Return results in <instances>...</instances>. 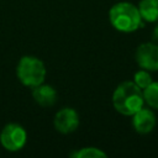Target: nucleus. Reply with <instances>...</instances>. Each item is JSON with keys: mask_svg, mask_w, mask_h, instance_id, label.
<instances>
[{"mask_svg": "<svg viewBox=\"0 0 158 158\" xmlns=\"http://www.w3.org/2000/svg\"><path fill=\"white\" fill-rule=\"evenodd\" d=\"M112 105L121 115L132 116L144 105L143 91L133 81H122L112 94Z\"/></svg>", "mask_w": 158, "mask_h": 158, "instance_id": "f257e3e1", "label": "nucleus"}, {"mask_svg": "<svg viewBox=\"0 0 158 158\" xmlns=\"http://www.w3.org/2000/svg\"><path fill=\"white\" fill-rule=\"evenodd\" d=\"M109 20L111 26L122 33H131L144 26L138 7L127 1L112 5L109 10Z\"/></svg>", "mask_w": 158, "mask_h": 158, "instance_id": "f03ea898", "label": "nucleus"}, {"mask_svg": "<svg viewBox=\"0 0 158 158\" xmlns=\"http://www.w3.org/2000/svg\"><path fill=\"white\" fill-rule=\"evenodd\" d=\"M44 63L33 56H23L16 67V75L21 84L28 88H33L46 79Z\"/></svg>", "mask_w": 158, "mask_h": 158, "instance_id": "7ed1b4c3", "label": "nucleus"}, {"mask_svg": "<svg viewBox=\"0 0 158 158\" xmlns=\"http://www.w3.org/2000/svg\"><path fill=\"white\" fill-rule=\"evenodd\" d=\"M27 141L26 130L19 123H7L2 127L0 133L1 146L10 152H17L22 149Z\"/></svg>", "mask_w": 158, "mask_h": 158, "instance_id": "20e7f679", "label": "nucleus"}, {"mask_svg": "<svg viewBox=\"0 0 158 158\" xmlns=\"http://www.w3.org/2000/svg\"><path fill=\"white\" fill-rule=\"evenodd\" d=\"M135 59L141 69L148 72L158 70V44L154 42L139 44L135 52Z\"/></svg>", "mask_w": 158, "mask_h": 158, "instance_id": "39448f33", "label": "nucleus"}, {"mask_svg": "<svg viewBox=\"0 0 158 158\" xmlns=\"http://www.w3.org/2000/svg\"><path fill=\"white\" fill-rule=\"evenodd\" d=\"M53 125L59 133H72L79 126V115L72 107H63L54 115Z\"/></svg>", "mask_w": 158, "mask_h": 158, "instance_id": "423d86ee", "label": "nucleus"}, {"mask_svg": "<svg viewBox=\"0 0 158 158\" xmlns=\"http://www.w3.org/2000/svg\"><path fill=\"white\" fill-rule=\"evenodd\" d=\"M156 122H157V120H156L154 112L146 107H141L138 111H136L132 115L133 130L141 135L152 132L153 128L156 127Z\"/></svg>", "mask_w": 158, "mask_h": 158, "instance_id": "0eeeda50", "label": "nucleus"}, {"mask_svg": "<svg viewBox=\"0 0 158 158\" xmlns=\"http://www.w3.org/2000/svg\"><path fill=\"white\" fill-rule=\"evenodd\" d=\"M31 89H32L31 90L32 98L40 106L49 107V106H53L56 104L58 94H57V90L52 85L41 83V84H38Z\"/></svg>", "mask_w": 158, "mask_h": 158, "instance_id": "6e6552de", "label": "nucleus"}, {"mask_svg": "<svg viewBox=\"0 0 158 158\" xmlns=\"http://www.w3.org/2000/svg\"><path fill=\"white\" fill-rule=\"evenodd\" d=\"M137 7L143 21L158 22V0H141Z\"/></svg>", "mask_w": 158, "mask_h": 158, "instance_id": "1a4fd4ad", "label": "nucleus"}, {"mask_svg": "<svg viewBox=\"0 0 158 158\" xmlns=\"http://www.w3.org/2000/svg\"><path fill=\"white\" fill-rule=\"evenodd\" d=\"M142 91H143L144 102L149 107L158 110V81H152Z\"/></svg>", "mask_w": 158, "mask_h": 158, "instance_id": "9d476101", "label": "nucleus"}, {"mask_svg": "<svg viewBox=\"0 0 158 158\" xmlns=\"http://www.w3.org/2000/svg\"><path fill=\"white\" fill-rule=\"evenodd\" d=\"M72 157L75 158H105L106 153L96 147H84L72 153Z\"/></svg>", "mask_w": 158, "mask_h": 158, "instance_id": "9b49d317", "label": "nucleus"}, {"mask_svg": "<svg viewBox=\"0 0 158 158\" xmlns=\"http://www.w3.org/2000/svg\"><path fill=\"white\" fill-rule=\"evenodd\" d=\"M139 89H144V88H147L153 80H152V77H151V74L148 73V70H146V69H141V70H138V72H136L135 73V75H133V80H132Z\"/></svg>", "mask_w": 158, "mask_h": 158, "instance_id": "f8f14e48", "label": "nucleus"}, {"mask_svg": "<svg viewBox=\"0 0 158 158\" xmlns=\"http://www.w3.org/2000/svg\"><path fill=\"white\" fill-rule=\"evenodd\" d=\"M152 42H154L156 44H158V23L154 27L153 32H152Z\"/></svg>", "mask_w": 158, "mask_h": 158, "instance_id": "ddd939ff", "label": "nucleus"}]
</instances>
